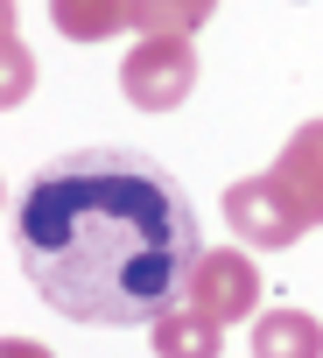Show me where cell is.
<instances>
[{"mask_svg":"<svg viewBox=\"0 0 323 358\" xmlns=\"http://www.w3.org/2000/svg\"><path fill=\"white\" fill-rule=\"evenodd\" d=\"M15 253L57 316L127 330L190 302L204 239L183 183L155 155L71 148L29 176L15 204Z\"/></svg>","mask_w":323,"mask_h":358,"instance_id":"cell-1","label":"cell"},{"mask_svg":"<svg viewBox=\"0 0 323 358\" xmlns=\"http://www.w3.org/2000/svg\"><path fill=\"white\" fill-rule=\"evenodd\" d=\"M190 85H197V50H190V36H141V43L127 50V64H120V92H127V106H141V113L183 106Z\"/></svg>","mask_w":323,"mask_h":358,"instance_id":"cell-2","label":"cell"},{"mask_svg":"<svg viewBox=\"0 0 323 358\" xmlns=\"http://www.w3.org/2000/svg\"><path fill=\"white\" fill-rule=\"evenodd\" d=\"M190 309H204L211 323H239V316H253V309H260V267H253L239 246L204 253L197 274H190Z\"/></svg>","mask_w":323,"mask_h":358,"instance_id":"cell-3","label":"cell"},{"mask_svg":"<svg viewBox=\"0 0 323 358\" xmlns=\"http://www.w3.org/2000/svg\"><path fill=\"white\" fill-rule=\"evenodd\" d=\"M267 176H274V190L288 197V211L302 218V232L323 225V120H302L288 134V148L274 155Z\"/></svg>","mask_w":323,"mask_h":358,"instance_id":"cell-4","label":"cell"},{"mask_svg":"<svg viewBox=\"0 0 323 358\" xmlns=\"http://www.w3.org/2000/svg\"><path fill=\"white\" fill-rule=\"evenodd\" d=\"M225 225H232L246 246H295V239H302V218H295L288 197L274 190V176H246V183L225 190Z\"/></svg>","mask_w":323,"mask_h":358,"instance_id":"cell-5","label":"cell"},{"mask_svg":"<svg viewBox=\"0 0 323 358\" xmlns=\"http://www.w3.org/2000/svg\"><path fill=\"white\" fill-rule=\"evenodd\" d=\"M218 337H225V323H211V316L190 309V302H176L169 316H155V323H148L155 358H218Z\"/></svg>","mask_w":323,"mask_h":358,"instance_id":"cell-6","label":"cell"},{"mask_svg":"<svg viewBox=\"0 0 323 358\" xmlns=\"http://www.w3.org/2000/svg\"><path fill=\"white\" fill-rule=\"evenodd\" d=\"M253 358H323V323L309 309H267L253 323Z\"/></svg>","mask_w":323,"mask_h":358,"instance_id":"cell-7","label":"cell"},{"mask_svg":"<svg viewBox=\"0 0 323 358\" xmlns=\"http://www.w3.org/2000/svg\"><path fill=\"white\" fill-rule=\"evenodd\" d=\"M50 15L71 43H106V36L134 29V0H50Z\"/></svg>","mask_w":323,"mask_h":358,"instance_id":"cell-8","label":"cell"},{"mask_svg":"<svg viewBox=\"0 0 323 358\" xmlns=\"http://www.w3.org/2000/svg\"><path fill=\"white\" fill-rule=\"evenodd\" d=\"M211 15H218V0H134L141 36H197Z\"/></svg>","mask_w":323,"mask_h":358,"instance_id":"cell-9","label":"cell"},{"mask_svg":"<svg viewBox=\"0 0 323 358\" xmlns=\"http://www.w3.org/2000/svg\"><path fill=\"white\" fill-rule=\"evenodd\" d=\"M0 358H50L43 344H29V337H8V344H0Z\"/></svg>","mask_w":323,"mask_h":358,"instance_id":"cell-10","label":"cell"}]
</instances>
